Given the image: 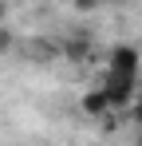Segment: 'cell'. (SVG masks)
I'll use <instances>...</instances> for the list:
<instances>
[{"mask_svg": "<svg viewBox=\"0 0 142 146\" xmlns=\"http://www.w3.org/2000/svg\"><path fill=\"white\" fill-rule=\"evenodd\" d=\"M8 24V4H4V0H0V28Z\"/></svg>", "mask_w": 142, "mask_h": 146, "instance_id": "8", "label": "cell"}, {"mask_svg": "<svg viewBox=\"0 0 142 146\" xmlns=\"http://www.w3.org/2000/svg\"><path fill=\"white\" fill-rule=\"evenodd\" d=\"M138 99H142V87H138Z\"/></svg>", "mask_w": 142, "mask_h": 146, "instance_id": "9", "label": "cell"}, {"mask_svg": "<svg viewBox=\"0 0 142 146\" xmlns=\"http://www.w3.org/2000/svg\"><path fill=\"white\" fill-rule=\"evenodd\" d=\"M142 71V51L134 44H115L107 51V75H122V79H138Z\"/></svg>", "mask_w": 142, "mask_h": 146, "instance_id": "2", "label": "cell"}, {"mask_svg": "<svg viewBox=\"0 0 142 146\" xmlns=\"http://www.w3.org/2000/svg\"><path fill=\"white\" fill-rule=\"evenodd\" d=\"M8 51H16V32L4 24L0 28V55H8Z\"/></svg>", "mask_w": 142, "mask_h": 146, "instance_id": "5", "label": "cell"}, {"mask_svg": "<svg viewBox=\"0 0 142 146\" xmlns=\"http://www.w3.org/2000/svg\"><path fill=\"white\" fill-rule=\"evenodd\" d=\"M99 126H103V134H115V130H118V115H115V111H111V115H103Z\"/></svg>", "mask_w": 142, "mask_h": 146, "instance_id": "6", "label": "cell"}, {"mask_svg": "<svg viewBox=\"0 0 142 146\" xmlns=\"http://www.w3.org/2000/svg\"><path fill=\"white\" fill-rule=\"evenodd\" d=\"M63 59H67V63H75V67H83V63H91L95 59V40L91 36H87V32H75V36H67V40H63Z\"/></svg>", "mask_w": 142, "mask_h": 146, "instance_id": "3", "label": "cell"}, {"mask_svg": "<svg viewBox=\"0 0 142 146\" xmlns=\"http://www.w3.org/2000/svg\"><path fill=\"white\" fill-rule=\"evenodd\" d=\"M138 146H142V142H138Z\"/></svg>", "mask_w": 142, "mask_h": 146, "instance_id": "10", "label": "cell"}, {"mask_svg": "<svg viewBox=\"0 0 142 146\" xmlns=\"http://www.w3.org/2000/svg\"><path fill=\"white\" fill-rule=\"evenodd\" d=\"M99 87H103V95H107V103H111L115 115H118V111H130L134 99H138V79H122V75H107V71H103Z\"/></svg>", "mask_w": 142, "mask_h": 146, "instance_id": "1", "label": "cell"}, {"mask_svg": "<svg viewBox=\"0 0 142 146\" xmlns=\"http://www.w3.org/2000/svg\"><path fill=\"white\" fill-rule=\"evenodd\" d=\"M126 119H130V126H138V130H142V99H134V107L126 111Z\"/></svg>", "mask_w": 142, "mask_h": 146, "instance_id": "7", "label": "cell"}, {"mask_svg": "<svg viewBox=\"0 0 142 146\" xmlns=\"http://www.w3.org/2000/svg\"><path fill=\"white\" fill-rule=\"evenodd\" d=\"M79 111L87 115V119H103V115H111V103H107V95H103V87L95 83V87H87L83 95H79Z\"/></svg>", "mask_w": 142, "mask_h": 146, "instance_id": "4", "label": "cell"}]
</instances>
